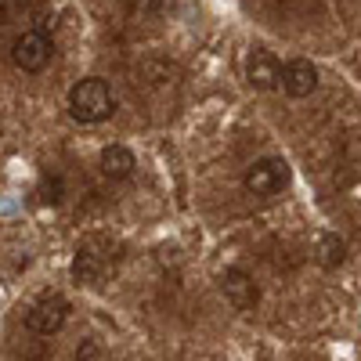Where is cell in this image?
<instances>
[{"instance_id":"cell-11","label":"cell","mask_w":361,"mask_h":361,"mask_svg":"<svg viewBox=\"0 0 361 361\" xmlns=\"http://www.w3.org/2000/svg\"><path fill=\"white\" fill-rule=\"evenodd\" d=\"M62 199H66L62 177H44V180H40V202H44V206H58Z\"/></svg>"},{"instance_id":"cell-6","label":"cell","mask_w":361,"mask_h":361,"mask_svg":"<svg viewBox=\"0 0 361 361\" xmlns=\"http://www.w3.org/2000/svg\"><path fill=\"white\" fill-rule=\"evenodd\" d=\"M279 87L286 90L289 98H311L314 90H318V69L307 62V58H293V62L282 66Z\"/></svg>"},{"instance_id":"cell-3","label":"cell","mask_w":361,"mask_h":361,"mask_svg":"<svg viewBox=\"0 0 361 361\" xmlns=\"http://www.w3.org/2000/svg\"><path fill=\"white\" fill-rule=\"evenodd\" d=\"M289 185V163L282 156H260L246 166L243 173V188L257 199H271L279 195L282 188Z\"/></svg>"},{"instance_id":"cell-10","label":"cell","mask_w":361,"mask_h":361,"mask_svg":"<svg viewBox=\"0 0 361 361\" xmlns=\"http://www.w3.org/2000/svg\"><path fill=\"white\" fill-rule=\"evenodd\" d=\"M347 260V243L340 235H322V243H318V264L329 267V271H336L340 264Z\"/></svg>"},{"instance_id":"cell-2","label":"cell","mask_w":361,"mask_h":361,"mask_svg":"<svg viewBox=\"0 0 361 361\" xmlns=\"http://www.w3.org/2000/svg\"><path fill=\"white\" fill-rule=\"evenodd\" d=\"M66 322H69V300L54 289L40 293L33 300V307L25 311V329L33 336H58L66 329Z\"/></svg>"},{"instance_id":"cell-8","label":"cell","mask_w":361,"mask_h":361,"mask_svg":"<svg viewBox=\"0 0 361 361\" xmlns=\"http://www.w3.org/2000/svg\"><path fill=\"white\" fill-rule=\"evenodd\" d=\"M134 170H137V159H134V152L127 145L102 148V173L109 180H127V177H134Z\"/></svg>"},{"instance_id":"cell-9","label":"cell","mask_w":361,"mask_h":361,"mask_svg":"<svg viewBox=\"0 0 361 361\" xmlns=\"http://www.w3.org/2000/svg\"><path fill=\"white\" fill-rule=\"evenodd\" d=\"M73 279L83 282V286H102L105 279V260L98 253H90V250H80L73 257Z\"/></svg>"},{"instance_id":"cell-7","label":"cell","mask_w":361,"mask_h":361,"mask_svg":"<svg viewBox=\"0 0 361 361\" xmlns=\"http://www.w3.org/2000/svg\"><path fill=\"white\" fill-rule=\"evenodd\" d=\"M246 80H250L253 90H279V80H282L279 58L271 51H264V47L250 51V58H246Z\"/></svg>"},{"instance_id":"cell-13","label":"cell","mask_w":361,"mask_h":361,"mask_svg":"<svg viewBox=\"0 0 361 361\" xmlns=\"http://www.w3.org/2000/svg\"><path fill=\"white\" fill-rule=\"evenodd\" d=\"M18 4H22V0H0V18H8Z\"/></svg>"},{"instance_id":"cell-1","label":"cell","mask_w":361,"mask_h":361,"mask_svg":"<svg viewBox=\"0 0 361 361\" xmlns=\"http://www.w3.org/2000/svg\"><path fill=\"white\" fill-rule=\"evenodd\" d=\"M116 112V94L112 87L102 80V76H87L80 83H73L69 90V116L76 119V123H105V119Z\"/></svg>"},{"instance_id":"cell-4","label":"cell","mask_w":361,"mask_h":361,"mask_svg":"<svg viewBox=\"0 0 361 361\" xmlns=\"http://www.w3.org/2000/svg\"><path fill=\"white\" fill-rule=\"evenodd\" d=\"M54 58V44L44 29H29V33L15 37L11 44V62L22 69V73H44Z\"/></svg>"},{"instance_id":"cell-12","label":"cell","mask_w":361,"mask_h":361,"mask_svg":"<svg viewBox=\"0 0 361 361\" xmlns=\"http://www.w3.org/2000/svg\"><path fill=\"white\" fill-rule=\"evenodd\" d=\"M102 357H105V350H102V343L94 336H83L76 354H73V361H102Z\"/></svg>"},{"instance_id":"cell-5","label":"cell","mask_w":361,"mask_h":361,"mask_svg":"<svg viewBox=\"0 0 361 361\" xmlns=\"http://www.w3.org/2000/svg\"><path fill=\"white\" fill-rule=\"evenodd\" d=\"M221 293H224V300H228L235 311H253L260 304V286L253 282V275H250V271H243V267H224Z\"/></svg>"}]
</instances>
